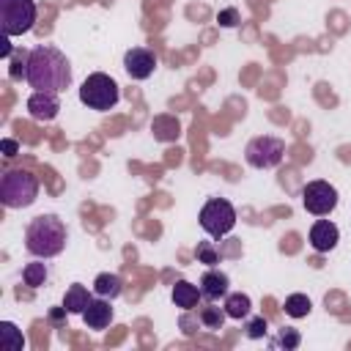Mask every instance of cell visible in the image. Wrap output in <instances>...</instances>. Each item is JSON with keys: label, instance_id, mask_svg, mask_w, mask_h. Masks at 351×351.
Returning <instances> with one entry per match:
<instances>
[{"label": "cell", "instance_id": "cell-9", "mask_svg": "<svg viewBox=\"0 0 351 351\" xmlns=\"http://www.w3.org/2000/svg\"><path fill=\"white\" fill-rule=\"evenodd\" d=\"M123 69L132 80H148L156 69V55L145 47H132L126 55H123Z\"/></svg>", "mask_w": 351, "mask_h": 351}, {"label": "cell", "instance_id": "cell-4", "mask_svg": "<svg viewBox=\"0 0 351 351\" xmlns=\"http://www.w3.org/2000/svg\"><path fill=\"white\" fill-rule=\"evenodd\" d=\"M121 99V90H118V82L104 74V71H93L85 77V82L80 85V101L88 107V110H99V112H107L118 104Z\"/></svg>", "mask_w": 351, "mask_h": 351}, {"label": "cell", "instance_id": "cell-16", "mask_svg": "<svg viewBox=\"0 0 351 351\" xmlns=\"http://www.w3.org/2000/svg\"><path fill=\"white\" fill-rule=\"evenodd\" d=\"M90 299H93V296L88 293V288L77 282V285H71V288L66 291V296H63V307H66L69 313H80V315H82L85 307L90 304Z\"/></svg>", "mask_w": 351, "mask_h": 351}, {"label": "cell", "instance_id": "cell-23", "mask_svg": "<svg viewBox=\"0 0 351 351\" xmlns=\"http://www.w3.org/2000/svg\"><path fill=\"white\" fill-rule=\"evenodd\" d=\"M299 343H302V335H299L296 329H280V335L271 340V346H277V348H285V351L296 348Z\"/></svg>", "mask_w": 351, "mask_h": 351}, {"label": "cell", "instance_id": "cell-12", "mask_svg": "<svg viewBox=\"0 0 351 351\" xmlns=\"http://www.w3.org/2000/svg\"><path fill=\"white\" fill-rule=\"evenodd\" d=\"M200 293H203V299H208V302H217V299H225L228 296V291H230V280H228V274L225 271H217V269H208L203 277H200Z\"/></svg>", "mask_w": 351, "mask_h": 351}, {"label": "cell", "instance_id": "cell-11", "mask_svg": "<svg viewBox=\"0 0 351 351\" xmlns=\"http://www.w3.org/2000/svg\"><path fill=\"white\" fill-rule=\"evenodd\" d=\"M337 241H340V230H337L335 222H329V219H315L313 222V228H310V247L315 252H329V250L337 247Z\"/></svg>", "mask_w": 351, "mask_h": 351}, {"label": "cell", "instance_id": "cell-22", "mask_svg": "<svg viewBox=\"0 0 351 351\" xmlns=\"http://www.w3.org/2000/svg\"><path fill=\"white\" fill-rule=\"evenodd\" d=\"M225 315H228V313H225V307L219 310V307H211V304H208V307H203V310H200V324H203L206 329H222Z\"/></svg>", "mask_w": 351, "mask_h": 351}, {"label": "cell", "instance_id": "cell-18", "mask_svg": "<svg viewBox=\"0 0 351 351\" xmlns=\"http://www.w3.org/2000/svg\"><path fill=\"white\" fill-rule=\"evenodd\" d=\"M151 129H154V137H156V140H162V143H167V140H176V137H178V121H176L173 115H159V118H154Z\"/></svg>", "mask_w": 351, "mask_h": 351}, {"label": "cell", "instance_id": "cell-27", "mask_svg": "<svg viewBox=\"0 0 351 351\" xmlns=\"http://www.w3.org/2000/svg\"><path fill=\"white\" fill-rule=\"evenodd\" d=\"M217 22L222 27H233V25H239V11L236 8H225V11L217 14Z\"/></svg>", "mask_w": 351, "mask_h": 351}, {"label": "cell", "instance_id": "cell-3", "mask_svg": "<svg viewBox=\"0 0 351 351\" xmlns=\"http://www.w3.org/2000/svg\"><path fill=\"white\" fill-rule=\"evenodd\" d=\"M38 197V178L30 170L14 167L0 178V200L5 208H27Z\"/></svg>", "mask_w": 351, "mask_h": 351}, {"label": "cell", "instance_id": "cell-25", "mask_svg": "<svg viewBox=\"0 0 351 351\" xmlns=\"http://www.w3.org/2000/svg\"><path fill=\"white\" fill-rule=\"evenodd\" d=\"M244 329H247V337H250V340H258V337H266L269 324H266V318H263V315H258V318H250Z\"/></svg>", "mask_w": 351, "mask_h": 351}, {"label": "cell", "instance_id": "cell-13", "mask_svg": "<svg viewBox=\"0 0 351 351\" xmlns=\"http://www.w3.org/2000/svg\"><path fill=\"white\" fill-rule=\"evenodd\" d=\"M82 321H85L88 329H96V332H101L104 326H110V321H112L110 299H104V296L90 299V304H88L85 313H82Z\"/></svg>", "mask_w": 351, "mask_h": 351}, {"label": "cell", "instance_id": "cell-10", "mask_svg": "<svg viewBox=\"0 0 351 351\" xmlns=\"http://www.w3.org/2000/svg\"><path fill=\"white\" fill-rule=\"evenodd\" d=\"M58 112H60L58 93H49V90H36V93L27 99V115H30L33 121H38V123L52 121Z\"/></svg>", "mask_w": 351, "mask_h": 351}, {"label": "cell", "instance_id": "cell-17", "mask_svg": "<svg viewBox=\"0 0 351 351\" xmlns=\"http://www.w3.org/2000/svg\"><path fill=\"white\" fill-rule=\"evenodd\" d=\"M250 310H252V302H250L247 293H228L225 296V313H228V318L241 321V318L250 315Z\"/></svg>", "mask_w": 351, "mask_h": 351}, {"label": "cell", "instance_id": "cell-24", "mask_svg": "<svg viewBox=\"0 0 351 351\" xmlns=\"http://www.w3.org/2000/svg\"><path fill=\"white\" fill-rule=\"evenodd\" d=\"M195 255H197V261H200V263H206V266L219 263V252L214 250V244H211V241H197Z\"/></svg>", "mask_w": 351, "mask_h": 351}, {"label": "cell", "instance_id": "cell-5", "mask_svg": "<svg viewBox=\"0 0 351 351\" xmlns=\"http://www.w3.org/2000/svg\"><path fill=\"white\" fill-rule=\"evenodd\" d=\"M197 219H200V228H203L211 239H222V236H228V233L233 230V225H236V208H233L225 197H211V200H206V206L200 208Z\"/></svg>", "mask_w": 351, "mask_h": 351}, {"label": "cell", "instance_id": "cell-28", "mask_svg": "<svg viewBox=\"0 0 351 351\" xmlns=\"http://www.w3.org/2000/svg\"><path fill=\"white\" fill-rule=\"evenodd\" d=\"M0 145H3V154H5V156H14V154H16V148H19V145H16V140H8V137H5Z\"/></svg>", "mask_w": 351, "mask_h": 351}, {"label": "cell", "instance_id": "cell-26", "mask_svg": "<svg viewBox=\"0 0 351 351\" xmlns=\"http://www.w3.org/2000/svg\"><path fill=\"white\" fill-rule=\"evenodd\" d=\"M27 55H30V52H22V55L14 58V66H11V71H8L11 80H22V77L27 74Z\"/></svg>", "mask_w": 351, "mask_h": 351}, {"label": "cell", "instance_id": "cell-29", "mask_svg": "<svg viewBox=\"0 0 351 351\" xmlns=\"http://www.w3.org/2000/svg\"><path fill=\"white\" fill-rule=\"evenodd\" d=\"M63 313H69V310H66V307H55V310L49 313V321H52V324H60V318H63Z\"/></svg>", "mask_w": 351, "mask_h": 351}, {"label": "cell", "instance_id": "cell-14", "mask_svg": "<svg viewBox=\"0 0 351 351\" xmlns=\"http://www.w3.org/2000/svg\"><path fill=\"white\" fill-rule=\"evenodd\" d=\"M93 293L96 296H104V299H118L123 293V280L118 274H110V271H101L96 280H93Z\"/></svg>", "mask_w": 351, "mask_h": 351}, {"label": "cell", "instance_id": "cell-20", "mask_svg": "<svg viewBox=\"0 0 351 351\" xmlns=\"http://www.w3.org/2000/svg\"><path fill=\"white\" fill-rule=\"evenodd\" d=\"M282 310H285V315H291V318H304V315L313 310V302H310V296H304V293H291V296L285 299Z\"/></svg>", "mask_w": 351, "mask_h": 351}, {"label": "cell", "instance_id": "cell-15", "mask_svg": "<svg viewBox=\"0 0 351 351\" xmlns=\"http://www.w3.org/2000/svg\"><path fill=\"white\" fill-rule=\"evenodd\" d=\"M170 296H173V304H176V307L192 310L203 293H200L197 285H192V282H186V280H178V282L173 285V293H170Z\"/></svg>", "mask_w": 351, "mask_h": 351}, {"label": "cell", "instance_id": "cell-30", "mask_svg": "<svg viewBox=\"0 0 351 351\" xmlns=\"http://www.w3.org/2000/svg\"><path fill=\"white\" fill-rule=\"evenodd\" d=\"M8 38H11V36H5V38H3V47H0V58H8V55H11V44H8Z\"/></svg>", "mask_w": 351, "mask_h": 351}, {"label": "cell", "instance_id": "cell-7", "mask_svg": "<svg viewBox=\"0 0 351 351\" xmlns=\"http://www.w3.org/2000/svg\"><path fill=\"white\" fill-rule=\"evenodd\" d=\"M282 154H285V143L280 137H271V134H261V137H252L244 148V159L247 165L258 167V170H269V167H277L282 162Z\"/></svg>", "mask_w": 351, "mask_h": 351}, {"label": "cell", "instance_id": "cell-2", "mask_svg": "<svg viewBox=\"0 0 351 351\" xmlns=\"http://www.w3.org/2000/svg\"><path fill=\"white\" fill-rule=\"evenodd\" d=\"M66 241H69L66 225L55 214H38L36 219H30V225L25 230V250L30 255H36V258H55V255H60Z\"/></svg>", "mask_w": 351, "mask_h": 351}, {"label": "cell", "instance_id": "cell-6", "mask_svg": "<svg viewBox=\"0 0 351 351\" xmlns=\"http://www.w3.org/2000/svg\"><path fill=\"white\" fill-rule=\"evenodd\" d=\"M36 0H0V22L5 36L30 33L36 25Z\"/></svg>", "mask_w": 351, "mask_h": 351}, {"label": "cell", "instance_id": "cell-19", "mask_svg": "<svg viewBox=\"0 0 351 351\" xmlns=\"http://www.w3.org/2000/svg\"><path fill=\"white\" fill-rule=\"evenodd\" d=\"M0 346L5 351H22L25 348V337H22V332L11 321H3L0 324Z\"/></svg>", "mask_w": 351, "mask_h": 351}, {"label": "cell", "instance_id": "cell-1", "mask_svg": "<svg viewBox=\"0 0 351 351\" xmlns=\"http://www.w3.org/2000/svg\"><path fill=\"white\" fill-rule=\"evenodd\" d=\"M27 85L36 88V90H49V93H60L71 85V63L69 58L49 47V44H41V47H33L30 55H27V74H25Z\"/></svg>", "mask_w": 351, "mask_h": 351}, {"label": "cell", "instance_id": "cell-21", "mask_svg": "<svg viewBox=\"0 0 351 351\" xmlns=\"http://www.w3.org/2000/svg\"><path fill=\"white\" fill-rule=\"evenodd\" d=\"M47 277H49V271H47V263H41V261H33V263H27V266L22 269V280H25V285H30V288L44 285Z\"/></svg>", "mask_w": 351, "mask_h": 351}, {"label": "cell", "instance_id": "cell-8", "mask_svg": "<svg viewBox=\"0 0 351 351\" xmlns=\"http://www.w3.org/2000/svg\"><path fill=\"white\" fill-rule=\"evenodd\" d=\"M302 206L313 217H326L337 206V189L329 181H307L302 186Z\"/></svg>", "mask_w": 351, "mask_h": 351}]
</instances>
